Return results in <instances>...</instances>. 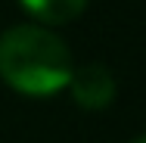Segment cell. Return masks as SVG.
I'll use <instances>...</instances> for the list:
<instances>
[{
	"instance_id": "3",
	"label": "cell",
	"mask_w": 146,
	"mask_h": 143,
	"mask_svg": "<svg viewBox=\"0 0 146 143\" xmlns=\"http://www.w3.org/2000/svg\"><path fill=\"white\" fill-rule=\"evenodd\" d=\"M22 9L31 13L37 22L44 25H65V22H75L84 9H87V0H19Z\"/></svg>"
},
{
	"instance_id": "4",
	"label": "cell",
	"mask_w": 146,
	"mask_h": 143,
	"mask_svg": "<svg viewBox=\"0 0 146 143\" xmlns=\"http://www.w3.org/2000/svg\"><path fill=\"white\" fill-rule=\"evenodd\" d=\"M131 143H146V134H140V137H134Z\"/></svg>"
},
{
	"instance_id": "1",
	"label": "cell",
	"mask_w": 146,
	"mask_h": 143,
	"mask_svg": "<svg viewBox=\"0 0 146 143\" xmlns=\"http://www.w3.org/2000/svg\"><path fill=\"white\" fill-rule=\"evenodd\" d=\"M75 59L68 44L40 25H13L0 34V78L28 96H53L68 84Z\"/></svg>"
},
{
	"instance_id": "2",
	"label": "cell",
	"mask_w": 146,
	"mask_h": 143,
	"mask_svg": "<svg viewBox=\"0 0 146 143\" xmlns=\"http://www.w3.org/2000/svg\"><path fill=\"white\" fill-rule=\"evenodd\" d=\"M65 87L72 90L75 103L90 112H100L115 100V78L103 62H87V65L72 69V78Z\"/></svg>"
}]
</instances>
